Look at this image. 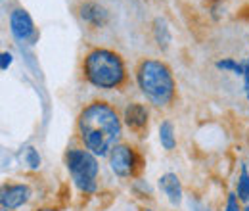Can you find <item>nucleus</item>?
I'll return each instance as SVG.
<instances>
[{
	"label": "nucleus",
	"instance_id": "a211bd4d",
	"mask_svg": "<svg viewBox=\"0 0 249 211\" xmlns=\"http://www.w3.org/2000/svg\"><path fill=\"white\" fill-rule=\"evenodd\" d=\"M38 211H58V210H54V208H42V210H38Z\"/></svg>",
	"mask_w": 249,
	"mask_h": 211
},
{
	"label": "nucleus",
	"instance_id": "6e6552de",
	"mask_svg": "<svg viewBox=\"0 0 249 211\" xmlns=\"http://www.w3.org/2000/svg\"><path fill=\"white\" fill-rule=\"evenodd\" d=\"M148 121H150V112L144 104L132 102L124 108L123 112V123L138 136H144L148 133Z\"/></svg>",
	"mask_w": 249,
	"mask_h": 211
},
{
	"label": "nucleus",
	"instance_id": "9d476101",
	"mask_svg": "<svg viewBox=\"0 0 249 211\" xmlns=\"http://www.w3.org/2000/svg\"><path fill=\"white\" fill-rule=\"evenodd\" d=\"M79 16H81V19L87 25H90L94 29L106 27L107 21H109V12L104 6H100L98 2H90V0L89 2H83L79 6Z\"/></svg>",
	"mask_w": 249,
	"mask_h": 211
},
{
	"label": "nucleus",
	"instance_id": "f257e3e1",
	"mask_svg": "<svg viewBox=\"0 0 249 211\" xmlns=\"http://www.w3.org/2000/svg\"><path fill=\"white\" fill-rule=\"evenodd\" d=\"M77 133L83 146L94 155H109L121 138L123 119L113 106L96 100L81 110L77 117Z\"/></svg>",
	"mask_w": 249,
	"mask_h": 211
},
{
	"label": "nucleus",
	"instance_id": "f8f14e48",
	"mask_svg": "<svg viewBox=\"0 0 249 211\" xmlns=\"http://www.w3.org/2000/svg\"><path fill=\"white\" fill-rule=\"evenodd\" d=\"M154 38H156L157 46L161 50H167L171 40H173L171 29H169V25H167V21L163 18H157L156 21H154Z\"/></svg>",
	"mask_w": 249,
	"mask_h": 211
},
{
	"label": "nucleus",
	"instance_id": "412c9836",
	"mask_svg": "<svg viewBox=\"0 0 249 211\" xmlns=\"http://www.w3.org/2000/svg\"><path fill=\"white\" fill-rule=\"evenodd\" d=\"M146 211H152V210H146Z\"/></svg>",
	"mask_w": 249,
	"mask_h": 211
},
{
	"label": "nucleus",
	"instance_id": "9b49d317",
	"mask_svg": "<svg viewBox=\"0 0 249 211\" xmlns=\"http://www.w3.org/2000/svg\"><path fill=\"white\" fill-rule=\"evenodd\" d=\"M157 184H159V190L171 202V206H180V202H182V184H180V179L175 173L161 175Z\"/></svg>",
	"mask_w": 249,
	"mask_h": 211
},
{
	"label": "nucleus",
	"instance_id": "f03ea898",
	"mask_svg": "<svg viewBox=\"0 0 249 211\" xmlns=\"http://www.w3.org/2000/svg\"><path fill=\"white\" fill-rule=\"evenodd\" d=\"M136 83L146 100L156 108H167L175 100L177 83L165 61L152 58L142 60L136 67Z\"/></svg>",
	"mask_w": 249,
	"mask_h": 211
},
{
	"label": "nucleus",
	"instance_id": "7ed1b4c3",
	"mask_svg": "<svg viewBox=\"0 0 249 211\" xmlns=\"http://www.w3.org/2000/svg\"><path fill=\"white\" fill-rule=\"evenodd\" d=\"M87 81L102 91H115L126 83V67L123 58L107 48H92L83 63Z\"/></svg>",
	"mask_w": 249,
	"mask_h": 211
},
{
	"label": "nucleus",
	"instance_id": "2eb2a0df",
	"mask_svg": "<svg viewBox=\"0 0 249 211\" xmlns=\"http://www.w3.org/2000/svg\"><path fill=\"white\" fill-rule=\"evenodd\" d=\"M25 163L31 167L33 171L40 169V155H38V152L35 150V148H27L25 150Z\"/></svg>",
	"mask_w": 249,
	"mask_h": 211
},
{
	"label": "nucleus",
	"instance_id": "4468645a",
	"mask_svg": "<svg viewBox=\"0 0 249 211\" xmlns=\"http://www.w3.org/2000/svg\"><path fill=\"white\" fill-rule=\"evenodd\" d=\"M238 198L242 202H249V173L248 167L242 165V171H240V177H238Z\"/></svg>",
	"mask_w": 249,
	"mask_h": 211
},
{
	"label": "nucleus",
	"instance_id": "f3484780",
	"mask_svg": "<svg viewBox=\"0 0 249 211\" xmlns=\"http://www.w3.org/2000/svg\"><path fill=\"white\" fill-rule=\"evenodd\" d=\"M12 61H14V58H12L10 52H2V54H0V69L6 71V69L12 65Z\"/></svg>",
	"mask_w": 249,
	"mask_h": 211
},
{
	"label": "nucleus",
	"instance_id": "0eeeda50",
	"mask_svg": "<svg viewBox=\"0 0 249 211\" xmlns=\"http://www.w3.org/2000/svg\"><path fill=\"white\" fill-rule=\"evenodd\" d=\"M10 31L14 35L16 40L19 42H29V44H35L38 33H36V27L33 23L31 16L27 10L23 8H14L10 12Z\"/></svg>",
	"mask_w": 249,
	"mask_h": 211
},
{
	"label": "nucleus",
	"instance_id": "dca6fc26",
	"mask_svg": "<svg viewBox=\"0 0 249 211\" xmlns=\"http://www.w3.org/2000/svg\"><path fill=\"white\" fill-rule=\"evenodd\" d=\"M224 211H242L240 208V198L236 192H230L228 194V200H226V210Z\"/></svg>",
	"mask_w": 249,
	"mask_h": 211
},
{
	"label": "nucleus",
	"instance_id": "39448f33",
	"mask_svg": "<svg viewBox=\"0 0 249 211\" xmlns=\"http://www.w3.org/2000/svg\"><path fill=\"white\" fill-rule=\"evenodd\" d=\"M213 67L217 73H222L226 77H232L238 81V89L242 98L249 104V50L242 54H226L215 60Z\"/></svg>",
	"mask_w": 249,
	"mask_h": 211
},
{
	"label": "nucleus",
	"instance_id": "1a4fd4ad",
	"mask_svg": "<svg viewBox=\"0 0 249 211\" xmlns=\"http://www.w3.org/2000/svg\"><path fill=\"white\" fill-rule=\"evenodd\" d=\"M31 198V188L27 184H4L0 192L2 210H18L25 206Z\"/></svg>",
	"mask_w": 249,
	"mask_h": 211
},
{
	"label": "nucleus",
	"instance_id": "ddd939ff",
	"mask_svg": "<svg viewBox=\"0 0 249 211\" xmlns=\"http://www.w3.org/2000/svg\"><path fill=\"white\" fill-rule=\"evenodd\" d=\"M159 142L167 152L177 148V136H175V127L171 121H163L159 125Z\"/></svg>",
	"mask_w": 249,
	"mask_h": 211
},
{
	"label": "nucleus",
	"instance_id": "6ab92c4d",
	"mask_svg": "<svg viewBox=\"0 0 249 211\" xmlns=\"http://www.w3.org/2000/svg\"><path fill=\"white\" fill-rule=\"evenodd\" d=\"M2 211H10V210H2Z\"/></svg>",
	"mask_w": 249,
	"mask_h": 211
},
{
	"label": "nucleus",
	"instance_id": "20e7f679",
	"mask_svg": "<svg viewBox=\"0 0 249 211\" xmlns=\"http://www.w3.org/2000/svg\"><path fill=\"white\" fill-rule=\"evenodd\" d=\"M65 167L71 175L73 184L83 194H94L98 188V173L100 165L98 159L87 148H69L65 153Z\"/></svg>",
	"mask_w": 249,
	"mask_h": 211
},
{
	"label": "nucleus",
	"instance_id": "aec40b11",
	"mask_svg": "<svg viewBox=\"0 0 249 211\" xmlns=\"http://www.w3.org/2000/svg\"><path fill=\"white\" fill-rule=\"evenodd\" d=\"M201 211H209V210H201Z\"/></svg>",
	"mask_w": 249,
	"mask_h": 211
},
{
	"label": "nucleus",
	"instance_id": "423d86ee",
	"mask_svg": "<svg viewBox=\"0 0 249 211\" xmlns=\"http://www.w3.org/2000/svg\"><path fill=\"white\" fill-rule=\"evenodd\" d=\"M109 167L117 177L130 179V177H136V173L142 167V161L138 152L130 144H117L109 153Z\"/></svg>",
	"mask_w": 249,
	"mask_h": 211
}]
</instances>
